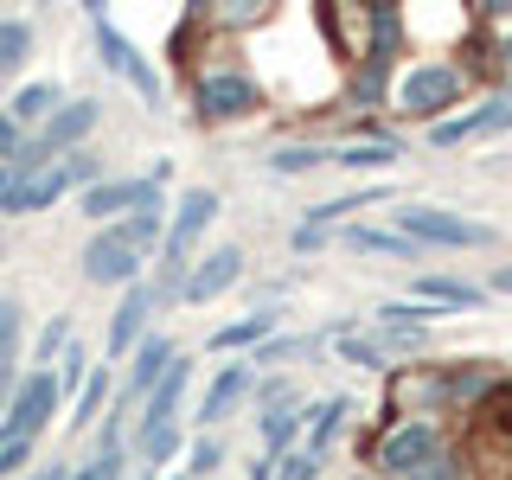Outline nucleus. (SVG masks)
<instances>
[{
    "mask_svg": "<svg viewBox=\"0 0 512 480\" xmlns=\"http://www.w3.org/2000/svg\"><path fill=\"white\" fill-rule=\"evenodd\" d=\"M58 378V391H84V384H90V372H84V346H64V372H52Z\"/></svg>",
    "mask_w": 512,
    "mask_h": 480,
    "instance_id": "33",
    "label": "nucleus"
},
{
    "mask_svg": "<svg viewBox=\"0 0 512 480\" xmlns=\"http://www.w3.org/2000/svg\"><path fill=\"white\" fill-rule=\"evenodd\" d=\"M378 199H391V186H359V192H346V199H327V205H308V224L301 231H327V224H340L346 212H365V205H378Z\"/></svg>",
    "mask_w": 512,
    "mask_h": 480,
    "instance_id": "19",
    "label": "nucleus"
},
{
    "mask_svg": "<svg viewBox=\"0 0 512 480\" xmlns=\"http://www.w3.org/2000/svg\"><path fill=\"white\" fill-rule=\"evenodd\" d=\"M487 135H512V96H493L468 116H442L429 128V148H468V141H487Z\"/></svg>",
    "mask_w": 512,
    "mask_h": 480,
    "instance_id": "7",
    "label": "nucleus"
},
{
    "mask_svg": "<svg viewBox=\"0 0 512 480\" xmlns=\"http://www.w3.org/2000/svg\"><path fill=\"white\" fill-rule=\"evenodd\" d=\"M90 20H96V45H103V64H109L116 77H128V84H135L141 103H160V71H154V64H148V58L135 52V45L122 39L116 26L103 20V7H90Z\"/></svg>",
    "mask_w": 512,
    "mask_h": 480,
    "instance_id": "8",
    "label": "nucleus"
},
{
    "mask_svg": "<svg viewBox=\"0 0 512 480\" xmlns=\"http://www.w3.org/2000/svg\"><path fill=\"white\" fill-rule=\"evenodd\" d=\"M173 359H180V352H173L167 340H148V346L135 352V372H128V391H122V404H116V416H109V429H103V436H116V429H122V410L135 404V397H154V384L167 378V365H173Z\"/></svg>",
    "mask_w": 512,
    "mask_h": 480,
    "instance_id": "12",
    "label": "nucleus"
},
{
    "mask_svg": "<svg viewBox=\"0 0 512 480\" xmlns=\"http://www.w3.org/2000/svg\"><path fill=\"white\" fill-rule=\"evenodd\" d=\"M154 231H160V205H148V212H135V218H122V224H103V231L90 237V250H84V276L96 288L135 282L141 276V256H148V244H154Z\"/></svg>",
    "mask_w": 512,
    "mask_h": 480,
    "instance_id": "1",
    "label": "nucleus"
},
{
    "mask_svg": "<svg viewBox=\"0 0 512 480\" xmlns=\"http://www.w3.org/2000/svg\"><path fill=\"white\" fill-rule=\"evenodd\" d=\"M224 20H231V26H250V20H263V7H256V0H237V7H224Z\"/></svg>",
    "mask_w": 512,
    "mask_h": 480,
    "instance_id": "39",
    "label": "nucleus"
},
{
    "mask_svg": "<svg viewBox=\"0 0 512 480\" xmlns=\"http://www.w3.org/2000/svg\"><path fill=\"white\" fill-rule=\"evenodd\" d=\"M276 480H314V455H308V448H301V455H282Z\"/></svg>",
    "mask_w": 512,
    "mask_h": 480,
    "instance_id": "34",
    "label": "nucleus"
},
{
    "mask_svg": "<svg viewBox=\"0 0 512 480\" xmlns=\"http://www.w3.org/2000/svg\"><path fill=\"white\" fill-rule=\"evenodd\" d=\"M26 455H32V442H20V436H7V442H0V480H7L13 468H26Z\"/></svg>",
    "mask_w": 512,
    "mask_h": 480,
    "instance_id": "36",
    "label": "nucleus"
},
{
    "mask_svg": "<svg viewBox=\"0 0 512 480\" xmlns=\"http://www.w3.org/2000/svg\"><path fill=\"white\" fill-rule=\"evenodd\" d=\"M404 154L397 141H384V135H372V141H346V148H333V167H391V160Z\"/></svg>",
    "mask_w": 512,
    "mask_h": 480,
    "instance_id": "23",
    "label": "nucleus"
},
{
    "mask_svg": "<svg viewBox=\"0 0 512 480\" xmlns=\"http://www.w3.org/2000/svg\"><path fill=\"white\" fill-rule=\"evenodd\" d=\"M96 109H103V103H71V109H58V116L45 122L39 148H71V141H84L90 128H96Z\"/></svg>",
    "mask_w": 512,
    "mask_h": 480,
    "instance_id": "20",
    "label": "nucleus"
},
{
    "mask_svg": "<svg viewBox=\"0 0 512 480\" xmlns=\"http://www.w3.org/2000/svg\"><path fill=\"white\" fill-rule=\"evenodd\" d=\"M493 288H500V295H512V263H500V269H493Z\"/></svg>",
    "mask_w": 512,
    "mask_h": 480,
    "instance_id": "41",
    "label": "nucleus"
},
{
    "mask_svg": "<svg viewBox=\"0 0 512 480\" xmlns=\"http://www.w3.org/2000/svg\"><path fill=\"white\" fill-rule=\"evenodd\" d=\"M416 301L423 308H448V314H468L487 301V288H474V282H455V276H416Z\"/></svg>",
    "mask_w": 512,
    "mask_h": 480,
    "instance_id": "15",
    "label": "nucleus"
},
{
    "mask_svg": "<svg viewBox=\"0 0 512 480\" xmlns=\"http://www.w3.org/2000/svg\"><path fill=\"white\" fill-rule=\"evenodd\" d=\"M256 109V84L244 71H218L199 84V116L205 122H231V116H250Z\"/></svg>",
    "mask_w": 512,
    "mask_h": 480,
    "instance_id": "11",
    "label": "nucleus"
},
{
    "mask_svg": "<svg viewBox=\"0 0 512 480\" xmlns=\"http://www.w3.org/2000/svg\"><path fill=\"white\" fill-rule=\"evenodd\" d=\"M269 167H276V173H308V167H333V148H282V154H269Z\"/></svg>",
    "mask_w": 512,
    "mask_h": 480,
    "instance_id": "26",
    "label": "nucleus"
},
{
    "mask_svg": "<svg viewBox=\"0 0 512 480\" xmlns=\"http://www.w3.org/2000/svg\"><path fill=\"white\" fill-rule=\"evenodd\" d=\"M186 474H218V442H212V436L192 442V468H186Z\"/></svg>",
    "mask_w": 512,
    "mask_h": 480,
    "instance_id": "37",
    "label": "nucleus"
},
{
    "mask_svg": "<svg viewBox=\"0 0 512 480\" xmlns=\"http://www.w3.org/2000/svg\"><path fill=\"white\" fill-rule=\"evenodd\" d=\"M410 480H474V474H468V461H461L455 448H442V455H436V461H423V468H416Z\"/></svg>",
    "mask_w": 512,
    "mask_h": 480,
    "instance_id": "30",
    "label": "nucleus"
},
{
    "mask_svg": "<svg viewBox=\"0 0 512 480\" xmlns=\"http://www.w3.org/2000/svg\"><path fill=\"white\" fill-rule=\"evenodd\" d=\"M352 103H359V109H372L378 103V96H384V64H359V71H352Z\"/></svg>",
    "mask_w": 512,
    "mask_h": 480,
    "instance_id": "29",
    "label": "nucleus"
},
{
    "mask_svg": "<svg viewBox=\"0 0 512 480\" xmlns=\"http://www.w3.org/2000/svg\"><path fill=\"white\" fill-rule=\"evenodd\" d=\"M148 205H160V180L148 173V180H103V186H90L84 192V218H96V224H109L116 212H148Z\"/></svg>",
    "mask_w": 512,
    "mask_h": 480,
    "instance_id": "9",
    "label": "nucleus"
},
{
    "mask_svg": "<svg viewBox=\"0 0 512 480\" xmlns=\"http://www.w3.org/2000/svg\"><path fill=\"white\" fill-rule=\"evenodd\" d=\"M346 244H352V250H365V256H397V263H416V256H423V250L410 244V237H397V231H372V224H352Z\"/></svg>",
    "mask_w": 512,
    "mask_h": 480,
    "instance_id": "21",
    "label": "nucleus"
},
{
    "mask_svg": "<svg viewBox=\"0 0 512 480\" xmlns=\"http://www.w3.org/2000/svg\"><path fill=\"white\" fill-rule=\"evenodd\" d=\"M404 45V13L397 7H365V64H391Z\"/></svg>",
    "mask_w": 512,
    "mask_h": 480,
    "instance_id": "16",
    "label": "nucleus"
},
{
    "mask_svg": "<svg viewBox=\"0 0 512 480\" xmlns=\"http://www.w3.org/2000/svg\"><path fill=\"white\" fill-rule=\"evenodd\" d=\"M77 180H96V160L90 154H64V160H45L39 173H26V180H13L7 192H0V212H45L52 199H64Z\"/></svg>",
    "mask_w": 512,
    "mask_h": 480,
    "instance_id": "5",
    "label": "nucleus"
},
{
    "mask_svg": "<svg viewBox=\"0 0 512 480\" xmlns=\"http://www.w3.org/2000/svg\"><path fill=\"white\" fill-rule=\"evenodd\" d=\"M122 474V455H96L90 468H77V474H64V480H116Z\"/></svg>",
    "mask_w": 512,
    "mask_h": 480,
    "instance_id": "35",
    "label": "nucleus"
},
{
    "mask_svg": "<svg viewBox=\"0 0 512 480\" xmlns=\"http://www.w3.org/2000/svg\"><path fill=\"white\" fill-rule=\"evenodd\" d=\"M0 442H7V436H0Z\"/></svg>",
    "mask_w": 512,
    "mask_h": 480,
    "instance_id": "42",
    "label": "nucleus"
},
{
    "mask_svg": "<svg viewBox=\"0 0 512 480\" xmlns=\"http://www.w3.org/2000/svg\"><path fill=\"white\" fill-rule=\"evenodd\" d=\"M52 404H58V378L52 372H32L20 391H13V404H7V436L32 442L45 429V416H52Z\"/></svg>",
    "mask_w": 512,
    "mask_h": 480,
    "instance_id": "10",
    "label": "nucleus"
},
{
    "mask_svg": "<svg viewBox=\"0 0 512 480\" xmlns=\"http://www.w3.org/2000/svg\"><path fill=\"white\" fill-rule=\"evenodd\" d=\"M218 218V192L212 186H192L186 199H180V212H173L167 224V276H160V295H180L186 276H192V250H199V237H205V224Z\"/></svg>",
    "mask_w": 512,
    "mask_h": 480,
    "instance_id": "3",
    "label": "nucleus"
},
{
    "mask_svg": "<svg viewBox=\"0 0 512 480\" xmlns=\"http://www.w3.org/2000/svg\"><path fill=\"white\" fill-rule=\"evenodd\" d=\"M442 423H429V416H410V423H397V429H384V442H378V468L384 474H397V480H410L423 461H436L442 455Z\"/></svg>",
    "mask_w": 512,
    "mask_h": 480,
    "instance_id": "6",
    "label": "nucleus"
},
{
    "mask_svg": "<svg viewBox=\"0 0 512 480\" xmlns=\"http://www.w3.org/2000/svg\"><path fill=\"white\" fill-rule=\"evenodd\" d=\"M244 391H250V365H218L212 391H205V404H199V423H224Z\"/></svg>",
    "mask_w": 512,
    "mask_h": 480,
    "instance_id": "17",
    "label": "nucleus"
},
{
    "mask_svg": "<svg viewBox=\"0 0 512 480\" xmlns=\"http://www.w3.org/2000/svg\"><path fill=\"white\" fill-rule=\"evenodd\" d=\"M13 154H20V122H13V116H0V160L13 167Z\"/></svg>",
    "mask_w": 512,
    "mask_h": 480,
    "instance_id": "38",
    "label": "nucleus"
},
{
    "mask_svg": "<svg viewBox=\"0 0 512 480\" xmlns=\"http://www.w3.org/2000/svg\"><path fill=\"white\" fill-rule=\"evenodd\" d=\"M186 378H192V365H186V359H173V365H167V378L154 384V397H148V416H141V448H148L154 436H167V429H173V404H180Z\"/></svg>",
    "mask_w": 512,
    "mask_h": 480,
    "instance_id": "14",
    "label": "nucleus"
},
{
    "mask_svg": "<svg viewBox=\"0 0 512 480\" xmlns=\"http://www.w3.org/2000/svg\"><path fill=\"white\" fill-rule=\"evenodd\" d=\"M397 237H410L416 250H487L493 244V224L461 218L448 205H397Z\"/></svg>",
    "mask_w": 512,
    "mask_h": 480,
    "instance_id": "2",
    "label": "nucleus"
},
{
    "mask_svg": "<svg viewBox=\"0 0 512 480\" xmlns=\"http://www.w3.org/2000/svg\"><path fill=\"white\" fill-rule=\"evenodd\" d=\"M493 52H500V71H506V96H512V32H506L500 45H493Z\"/></svg>",
    "mask_w": 512,
    "mask_h": 480,
    "instance_id": "40",
    "label": "nucleus"
},
{
    "mask_svg": "<svg viewBox=\"0 0 512 480\" xmlns=\"http://www.w3.org/2000/svg\"><path fill=\"white\" fill-rule=\"evenodd\" d=\"M26 52H32V26H26V20L0 26V71H13V64H26Z\"/></svg>",
    "mask_w": 512,
    "mask_h": 480,
    "instance_id": "27",
    "label": "nucleus"
},
{
    "mask_svg": "<svg viewBox=\"0 0 512 480\" xmlns=\"http://www.w3.org/2000/svg\"><path fill=\"white\" fill-rule=\"evenodd\" d=\"M58 116V84H26L13 96V122H52Z\"/></svg>",
    "mask_w": 512,
    "mask_h": 480,
    "instance_id": "25",
    "label": "nucleus"
},
{
    "mask_svg": "<svg viewBox=\"0 0 512 480\" xmlns=\"http://www.w3.org/2000/svg\"><path fill=\"white\" fill-rule=\"evenodd\" d=\"M237 276H244V250H237V244H218V250L186 276L180 301H212V295H224V288H231Z\"/></svg>",
    "mask_w": 512,
    "mask_h": 480,
    "instance_id": "13",
    "label": "nucleus"
},
{
    "mask_svg": "<svg viewBox=\"0 0 512 480\" xmlns=\"http://www.w3.org/2000/svg\"><path fill=\"white\" fill-rule=\"evenodd\" d=\"M103 391H109V372H90V384H84V391H77V416H71V423H77V429H84V423H90V416H96V410H103Z\"/></svg>",
    "mask_w": 512,
    "mask_h": 480,
    "instance_id": "32",
    "label": "nucleus"
},
{
    "mask_svg": "<svg viewBox=\"0 0 512 480\" xmlns=\"http://www.w3.org/2000/svg\"><path fill=\"white\" fill-rule=\"evenodd\" d=\"M71 340H77V333H71V314H58V320H52V327H45V333H39V372H45V365H52V359H58V352H64V346H71Z\"/></svg>",
    "mask_w": 512,
    "mask_h": 480,
    "instance_id": "31",
    "label": "nucleus"
},
{
    "mask_svg": "<svg viewBox=\"0 0 512 480\" xmlns=\"http://www.w3.org/2000/svg\"><path fill=\"white\" fill-rule=\"evenodd\" d=\"M13 352H20V301H0V372H13Z\"/></svg>",
    "mask_w": 512,
    "mask_h": 480,
    "instance_id": "28",
    "label": "nucleus"
},
{
    "mask_svg": "<svg viewBox=\"0 0 512 480\" xmlns=\"http://www.w3.org/2000/svg\"><path fill=\"white\" fill-rule=\"evenodd\" d=\"M154 308V288H128V301L116 308V320H109V359H122L128 346H135V333H141V320H148Z\"/></svg>",
    "mask_w": 512,
    "mask_h": 480,
    "instance_id": "18",
    "label": "nucleus"
},
{
    "mask_svg": "<svg viewBox=\"0 0 512 480\" xmlns=\"http://www.w3.org/2000/svg\"><path fill=\"white\" fill-rule=\"evenodd\" d=\"M461 90H468V77H461L455 64L429 58V64H410V71H404V84H397V109L436 128V122H442V109H455V103H461Z\"/></svg>",
    "mask_w": 512,
    "mask_h": 480,
    "instance_id": "4",
    "label": "nucleus"
},
{
    "mask_svg": "<svg viewBox=\"0 0 512 480\" xmlns=\"http://www.w3.org/2000/svg\"><path fill=\"white\" fill-rule=\"evenodd\" d=\"M269 333H276V314H269V308H256V314H244V320H231V327H218V333H212V352L256 346V340L269 346Z\"/></svg>",
    "mask_w": 512,
    "mask_h": 480,
    "instance_id": "22",
    "label": "nucleus"
},
{
    "mask_svg": "<svg viewBox=\"0 0 512 480\" xmlns=\"http://www.w3.org/2000/svg\"><path fill=\"white\" fill-rule=\"evenodd\" d=\"M340 423H346V397H327V404H314L308 416H301V429H308V455H320V448L340 436Z\"/></svg>",
    "mask_w": 512,
    "mask_h": 480,
    "instance_id": "24",
    "label": "nucleus"
}]
</instances>
